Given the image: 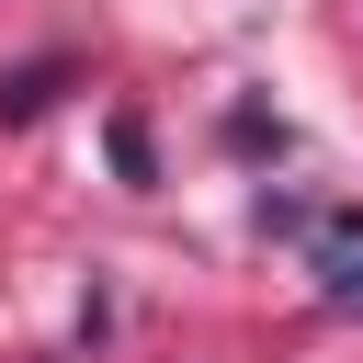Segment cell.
<instances>
[{"mask_svg":"<svg viewBox=\"0 0 363 363\" xmlns=\"http://www.w3.org/2000/svg\"><path fill=\"white\" fill-rule=\"evenodd\" d=\"M306 272H318V295L340 318H363V216H318L306 227Z\"/></svg>","mask_w":363,"mask_h":363,"instance_id":"1","label":"cell"},{"mask_svg":"<svg viewBox=\"0 0 363 363\" xmlns=\"http://www.w3.org/2000/svg\"><path fill=\"white\" fill-rule=\"evenodd\" d=\"M57 79H68L57 57H34V68H11V79H0V125H34V113L57 102Z\"/></svg>","mask_w":363,"mask_h":363,"instance_id":"2","label":"cell"}]
</instances>
